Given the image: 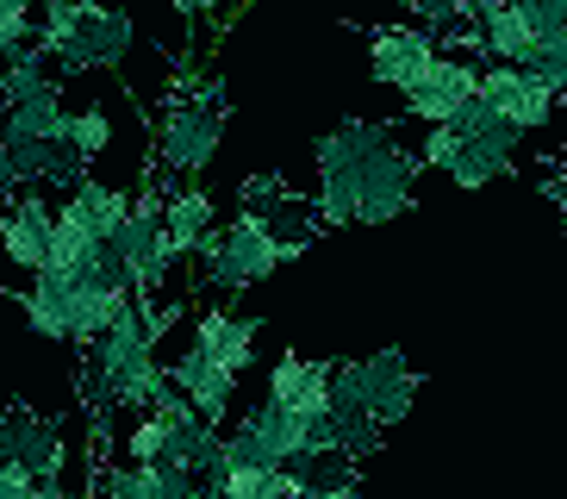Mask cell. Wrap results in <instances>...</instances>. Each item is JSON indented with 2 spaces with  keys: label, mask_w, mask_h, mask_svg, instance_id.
I'll use <instances>...</instances> for the list:
<instances>
[{
  "label": "cell",
  "mask_w": 567,
  "mask_h": 499,
  "mask_svg": "<svg viewBox=\"0 0 567 499\" xmlns=\"http://www.w3.org/2000/svg\"><path fill=\"white\" fill-rule=\"evenodd\" d=\"M125 50H132V19L87 0L82 19H75V32L63 38V50H56L51 63L63 69V75H82V69H125Z\"/></svg>",
  "instance_id": "cell-8"
},
{
  "label": "cell",
  "mask_w": 567,
  "mask_h": 499,
  "mask_svg": "<svg viewBox=\"0 0 567 499\" xmlns=\"http://www.w3.org/2000/svg\"><path fill=\"white\" fill-rule=\"evenodd\" d=\"M268 399L287 406L300 418H324L331 413V363H312V356H281L268 368Z\"/></svg>",
  "instance_id": "cell-16"
},
{
  "label": "cell",
  "mask_w": 567,
  "mask_h": 499,
  "mask_svg": "<svg viewBox=\"0 0 567 499\" xmlns=\"http://www.w3.org/2000/svg\"><path fill=\"white\" fill-rule=\"evenodd\" d=\"M168 387H175V394H182L200 418H213V425H225V413H231V399H237V375H231V368H218L213 356H200V349L175 356Z\"/></svg>",
  "instance_id": "cell-14"
},
{
  "label": "cell",
  "mask_w": 567,
  "mask_h": 499,
  "mask_svg": "<svg viewBox=\"0 0 567 499\" xmlns=\"http://www.w3.org/2000/svg\"><path fill=\"white\" fill-rule=\"evenodd\" d=\"M163 182V175H156ZM213 225H218V206H213V194L206 187H175V182H163V237H168V263H182V256H200V244L213 237Z\"/></svg>",
  "instance_id": "cell-13"
},
{
  "label": "cell",
  "mask_w": 567,
  "mask_h": 499,
  "mask_svg": "<svg viewBox=\"0 0 567 499\" xmlns=\"http://www.w3.org/2000/svg\"><path fill=\"white\" fill-rule=\"evenodd\" d=\"M106 249H113L118 268H125L132 299H144V294H156V287H163V275L175 268V263H168V237H163V182L137 187L132 213H125V225L106 237Z\"/></svg>",
  "instance_id": "cell-5"
},
{
  "label": "cell",
  "mask_w": 567,
  "mask_h": 499,
  "mask_svg": "<svg viewBox=\"0 0 567 499\" xmlns=\"http://www.w3.org/2000/svg\"><path fill=\"white\" fill-rule=\"evenodd\" d=\"M32 499H75V493H69L63 475H56V481H38V487H32Z\"/></svg>",
  "instance_id": "cell-35"
},
{
  "label": "cell",
  "mask_w": 567,
  "mask_h": 499,
  "mask_svg": "<svg viewBox=\"0 0 567 499\" xmlns=\"http://www.w3.org/2000/svg\"><path fill=\"white\" fill-rule=\"evenodd\" d=\"M51 218H56V206L44 200V187H19L0 206V249H7V263L38 275L44 268V249H51Z\"/></svg>",
  "instance_id": "cell-12"
},
{
  "label": "cell",
  "mask_w": 567,
  "mask_h": 499,
  "mask_svg": "<svg viewBox=\"0 0 567 499\" xmlns=\"http://www.w3.org/2000/svg\"><path fill=\"white\" fill-rule=\"evenodd\" d=\"M0 63H7V44H0Z\"/></svg>",
  "instance_id": "cell-38"
},
{
  "label": "cell",
  "mask_w": 567,
  "mask_h": 499,
  "mask_svg": "<svg viewBox=\"0 0 567 499\" xmlns=\"http://www.w3.org/2000/svg\"><path fill=\"white\" fill-rule=\"evenodd\" d=\"M13 462V437H7V418H0V468Z\"/></svg>",
  "instance_id": "cell-36"
},
{
  "label": "cell",
  "mask_w": 567,
  "mask_h": 499,
  "mask_svg": "<svg viewBox=\"0 0 567 499\" xmlns=\"http://www.w3.org/2000/svg\"><path fill=\"white\" fill-rule=\"evenodd\" d=\"M69 200L94 218V232H101V237H113L118 225H125V213H132V194L113 187V182H94V175H82V182L69 187Z\"/></svg>",
  "instance_id": "cell-24"
},
{
  "label": "cell",
  "mask_w": 567,
  "mask_h": 499,
  "mask_svg": "<svg viewBox=\"0 0 567 499\" xmlns=\"http://www.w3.org/2000/svg\"><path fill=\"white\" fill-rule=\"evenodd\" d=\"M94 387H101V406H151L168 387V368L156 363V344L144 337L137 299L118 306V318L106 325L101 344H94Z\"/></svg>",
  "instance_id": "cell-2"
},
{
  "label": "cell",
  "mask_w": 567,
  "mask_h": 499,
  "mask_svg": "<svg viewBox=\"0 0 567 499\" xmlns=\"http://www.w3.org/2000/svg\"><path fill=\"white\" fill-rule=\"evenodd\" d=\"M524 69H530L555 100H567V38H543V44L524 57Z\"/></svg>",
  "instance_id": "cell-27"
},
{
  "label": "cell",
  "mask_w": 567,
  "mask_h": 499,
  "mask_svg": "<svg viewBox=\"0 0 567 499\" xmlns=\"http://www.w3.org/2000/svg\"><path fill=\"white\" fill-rule=\"evenodd\" d=\"M443 175H450V182L462 187V194H481V187H493V182H499V169H493V163H481L474 150H455V163L443 169Z\"/></svg>",
  "instance_id": "cell-28"
},
{
  "label": "cell",
  "mask_w": 567,
  "mask_h": 499,
  "mask_svg": "<svg viewBox=\"0 0 567 499\" xmlns=\"http://www.w3.org/2000/svg\"><path fill=\"white\" fill-rule=\"evenodd\" d=\"M168 7H182V13H187V0H168Z\"/></svg>",
  "instance_id": "cell-37"
},
{
  "label": "cell",
  "mask_w": 567,
  "mask_h": 499,
  "mask_svg": "<svg viewBox=\"0 0 567 499\" xmlns=\"http://www.w3.org/2000/svg\"><path fill=\"white\" fill-rule=\"evenodd\" d=\"M63 82H44L32 100H19L0 113V138H38V144H63Z\"/></svg>",
  "instance_id": "cell-21"
},
{
  "label": "cell",
  "mask_w": 567,
  "mask_h": 499,
  "mask_svg": "<svg viewBox=\"0 0 567 499\" xmlns=\"http://www.w3.org/2000/svg\"><path fill=\"white\" fill-rule=\"evenodd\" d=\"M474 82H481V57H450V50H443V57L424 69V82L405 88V119L450 125L467 100H474Z\"/></svg>",
  "instance_id": "cell-10"
},
{
  "label": "cell",
  "mask_w": 567,
  "mask_h": 499,
  "mask_svg": "<svg viewBox=\"0 0 567 499\" xmlns=\"http://www.w3.org/2000/svg\"><path fill=\"white\" fill-rule=\"evenodd\" d=\"M355 375V394H362V413L381 425V431H393L405 413H412V399H417V368L405 363V349H374V356H355L350 363Z\"/></svg>",
  "instance_id": "cell-6"
},
{
  "label": "cell",
  "mask_w": 567,
  "mask_h": 499,
  "mask_svg": "<svg viewBox=\"0 0 567 499\" xmlns=\"http://www.w3.org/2000/svg\"><path fill=\"white\" fill-rule=\"evenodd\" d=\"M194 349H200V356H213L218 368L244 375V368L256 363V318L225 313V306H206L200 325H194Z\"/></svg>",
  "instance_id": "cell-19"
},
{
  "label": "cell",
  "mask_w": 567,
  "mask_h": 499,
  "mask_svg": "<svg viewBox=\"0 0 567 499\" xmlns=\"http://www.w3.org/2000/svg\"><path fill=\"white\" fill-rule=\"evenodd\" d=\"M474 94H481L486 106L512 125V132H543V125L555 119V106H561V100L536 82L530 69H517V63H481Z\"/></svg>",
  "instance_id": "cell-7"
},
{
  "label": "cell",
  "mask_w": 567,
  "mask_h": 499,
  "mask_svg": "<svg viewBox=\"0 0 567 499\" xmlns=\"http://www.w3.org/2000/svg\"><path fill=\"white\" fill-rule=\"evenodd\" d=\"M125 462H163V425H156V418L132 425V437H125Z\"/></svg>",
  "instance_id": "cell-31"
},
{
  "label": "cell",
  "mask_w": 567,
  "mask_h": 499,
  "mask_svg": "<svg viewBox=\"0 0 567 499\" xmlns=\"http://www.w3.org/2000/svg\"><path fill=\"white\" fill-rule=\"evenodd\" d=\"M32 475H25V468H19V462H7V468H0V499H32Z\"/></svg>",
  "instance_id": "cell-32"
},
{
  "label": "cell",
  "mask_w": 567,
  "mask_h": 499,
  "mask_svg": "<svg viewBox=\"0 0 567 499\" xmlns=\"http://www.w3.org/2000/svg\"><path fill=\"white\" fill-rule=\"evenodd\" d=\"M101 487L113 499H206L200 475H187L175 462H106Z\"/></svg>",
  "instance_id": "cell-15"
},
{
  "label": "cell",
  "mask_w": 567,
  "mask_h": 499,
  "mask_svg": "<svg viewBox=\"0 0 567 499\" xmlns=\"http://www.w3.org/2000/svg\"><path fill=\"white\" fill-rule=\"evenodd\" d=\"M405 13L424 26V32H462V26H474V13H481V0H405Z\"/></svg>",
  "instance_id": "cell-26"
},
{
  "label": "cell",
  "mask_w": 567,
  "mask_h": 499,
  "mask_svg": "<svg viewBox=\"0 0 567 499\" xmlns=\"http://www.w3.org/2000/svg\"><path fill=\"white\" fill-rule=\"evenodd\" d=\"M318 156V225H386L412 213L417 156L368 119H343L312 144Z\"/></svg>",
  "instance_id": "cell-1"
},
{
  "label": "cell",
  "mask_w": 567,
  "mask_h": 499,
  "mask_svg": "<svg viewBox=\"0 0 567 499\" xmlns=\"http://www.w3.org/2000/svg\"><path fill=\"white\" fill-rule=\"evenodd\" d=\"M450 132L462 138V150H474L481 163L499 169V182H505V175H517V138H524V132H512V125H505V119L493 113L481 94H474L462 113L450 119Z\"/></svg>",
  "instance_id": "cell-17"
},
{
  "label": "cell",
  "mask_w": 567,
  "mask_h": 499,
  "mask_svg": "<svg viewBox=\"0 0 567 499\" xmlns=\"http://www.w3.org/2000/svg\"><path fill=\"white\" fill-rule=\"evenodd\" d=\"M306 244H287L268 218L237 213L231 225H213V237L200 244L206 263V287H225V294H244V287H262L281 263H293Z\"/></svg>",
  "instance_id": "cell-3"
},
{
  "label": "cell",
  "mask_w": 567,
  "mask_h": 499,
  "mask_svg": "<svg viewBox=\"0 0 567 499\" xmlns=\"http://www.w3.org/2000/svg\"><path fill=\"white\" fill-rule=\"evenodd\" d=\"M543 194L555 200V213H561V225H567V156L549 169V175H543Z\"/></svg>",
  "instance_id": "cell-33"
},
{
  "label": "cell",
  "mask_w": 567,
  "mask_h": 499,
  "mask_svg": "<svg viewBox=\"0 0 567 499\" xmlns=\"http://www.w3.org/2000/svg\"><path fill=\"white\" fill-rule=\"evenodd\" d=\"M106 256V237L94 232V218L75 206V200H56V218H51V249H44V268L38 275H56V282H87L94 275V263Z\"/></svg>",
  "instance_id": "cell-11"
},
{
  "label": "cell",
  "mask_w": 567,
  "mask_h": 499,
  "mask_svg": "<svg viewBox=\"0 0 567 499\" xmlns=\"http://www.w3.org/2000/svg\"><path fill=\"white\" fill-rule=\"evenodd\" d=\"M125 287H106V282H75V294H69V344L75 349H94L106 337V325L118 318V306H125Z\"/></svg>",
  "instance_id": "cell-20"
},
{
  "label": "cell",
  "mask_w": 567,
  "mask_h": 499,
  "mask_svg": "<svg viewBox=\"0 0 567 499\" xmlns=\"http://www.w3.org/2000/svg\"><path fill=\"white\" fill-rule=\"evenodd\" d=\"M225 88H200L187 100H168L163 119H156V175L175 182V175H200L218 156V138H225Z\"/></svg>",
  "instance_id": "cell-4"
},
{
  "label": "cell",
  "mask_w": 567,
  "mask_h": 499,
  "mask_svg": "<svg viewBox=\"0 0 567 499\" xmlns=\"http://www.w3.org/2000/svg\"><path fill=\"white\" fill-rule=\"evenodd\" d=\"M19 187H25V182H19V169H13V150H7V138H0V206H7V200H13Z\"/></svg>",
  "instance_id": "cell-34"
},
{
  "label": "cell",
  "mask_w": 567,
  "mask_h": 499,
  "mask_svg": "<svg viewBox=\"0 0 567 499\" xmlns=\"http://www.w3.org/2000/svg\"><path fill=\"white\" fill-rule=\"evenodd\" d=\"M63 144H69V156L87 169L101 150H113V113H106V106H82V113H69L63 119Z\"/></svg>",
  "instance_id": "cell-25"
},
{
  "label": "cell",
  "mask_w": 567,
  "mask_h": 499,
  "mask_svg": "<svg viewBox=\"0 0 567 499\" xmlns=\"http://www.w3.org/2000/svg\"><path fill=\"white\" fill-rule=\"evenodd\" d=\"M455 150H462V138H455L450 125H431V132H424V144H417L412 156H417V169H450Z\"/></svg>",
  "instance_id": "cell-30"
},
{
  "label": "cell",
  "mask_w": 567,
  "mask_h": 499,
  "mask_svg": "<svg viewBox=\"0 0 567 499\" xmlns=\"http://www.w3.org/2000/svg\"><path fill=\"white\" fill-rule=\"evenodd\" d=\"M69 294H75V287L56 282V275H32V287L19 294L25 325H32L38 337H51V344H69Z\"/></svg>",
  "instance_id": "cell-22"
},
{
  "label": "cell",
  "mask_w": 567,
  "mask_h": 499,
  "mask_svg": "<svg viewBox=\"0 0 567 499\" xmlns=\"http://www.w3.org/2000/svg\"><path fill=\"white\" fill-rule=\"evenodd\" d=\"M44 82H56V69H51V57L25 38V44H13L7 50V63H0V113L7 106H19V100H32Z\"/></svg>",
  "instance_id": "cell-23"
},
{
  "label": "cell",
  "mask_w": 567,
  "mask_h": 499,
  "mask_svg": "<svg viewBox=\"0 0 567 499\" xmlns=\"http://www.w3.org/2000/svg\"><path fill=\"white\" fill-rule=\"evenodd\" d=\"M44 7V0H0V44L13 50L32 38V13Z\"/></svg>",
  "instance_id": "cell-29"
},
{
  "label": "cell",
  "mask_w": 567,
  "mask_h": 499,
  "mask_svg": "<svg viewBox=\"0 0 567 499\" xmlns=\"http://www.w3.org/2000/svg\"><path fill=\"white\" fill-rule=\"evenodd\" d=\"M436 57H443V44H436V32H424V26H381V32H368V69H374V82L393 88V94L424 82V69H431Z\"/></svg>",
  "instance_id": "cell-9"
},
{
  "label": "cell",
  "mask_w": 567,
  "mask_h": 499,
  "mask_svg": "<svg viewBox=\"0 0 567 499\" xmlns=\"http://www.w3.org/2000/svg\"><path fill=\"white\" fill-rule=\"evenodd\" d=\"M7 437H13V462L32 475V481H56L63 475V431H56L44 413H32V406H13L7 413Z\"/></svg>",
  "instance_id": "cell-18"
}]
</instances>
